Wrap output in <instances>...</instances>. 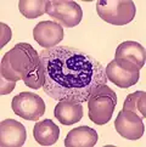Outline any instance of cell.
I'll use <instances>...</instances> for the list:
<instances>
[{"label": "cell", "mask_w": 146, "mask_h": 147, "mask_svg": "<svg viewBox=\"0 0 146 147\" xmlns=\"http://www.w3.org/2000/svg\"><path fill=\"white\" fill-rule=\"evenodd\" d=\"M39 55L45 74L43 89L56 101L87 102L91 94L107 84L102 65L82 50L57 45Z\"/></svg>", "instance_id": "cell-1"}, {"label": "cell", "mask_w": 146, "mask_h": 147, "mask_svg": "<svg viewBox=\"0 0 146 147\" xmlns=\"http://www.w3.org/2000/svg\"><path fill=\"white\" fill-rule=\"evenodd\" d=\"M89 119L97 125H105L112 119L117 106V95L108 85H102L88 98Z\"/></svg>", "instance_id": "cell-2"}, {"label": "cell", "mask_w": 146, "mask_h": 147, "mask_svg": "<svg viewBox=\"0 0 146 147\" xmlns=\"http://www.w3.org/2000/svg\"><path fill=\"white\" fill-rule=\"evenodd\" d=\"M135 5L132 0H99L96 12L105 22L112 26H124L135 17Z\"/></svg>", "instance_id": "cell-3"}, {"label": "cell", "mask_w": 146, "mask_h": 147, "mask_svg": "<svg viewBox=\"0 0 146 147\" xmlns=\"http://www.w3.org/2000/svg\"><path fill=\"white\" fill-rule=\"evenodd\" d=\"M3 59L9 63L14 72L23 78L40 63V55L30 44L18 43L4 55Z\"/></svg>", "instance_id": "cell-4"}, {"label": "cell", "mask_w": 146, "mask_h": 147, "mask_svg": "<svg viewBox=\"0 0 146 147\" xmlns=\"http://www.w3.org/2000/svg\"><path fill=\"white\" fill-rule=\"evenodd\" d=\"M46 13L61 27L72 28L80 23L83 10L72 0H48Z\"/></svg>", "instance_id": "cell-5"}, {"label": "cell", "mask_w": 146, "mask_h": 147, "mask_svg": "<svg viewBox=\"0 0 146 147\" xmlns=\"http://www.w3.org/2000/svg\"><path fill=\"white\" fill-rule=\"evenodd\" d=\"M11 108L15 114L26 120H38L45 113V102L39 95L29 91L20 92L12 98Z\"/></svg>", "instance_id": "cell-6"}, {"label": "cell", "mask_w": 146, "mask_h": 147, "mask_svg": "<svg viewBox=\"0 0 146 147\" xmlns=\"http://www.w3.org/2000/svg\"><path fill=\"white\" fill-rule=\"evenodd\" d=\"M114 129L124 139L139 140L145 133L144 119L134 112L121 111L114 120Z\"/></svg>", "instance_id": "cell-7"}, {"label": "cell", "mask_w": 146, "mask_h": 147, "mask_svg": "<svg viewBox=\"0 0 146 147\" xmlns=\"http://www.w3.org/2000/svg\"><path fill=\"white\" fill-rule=\"evenodd\" d=\"M64 27L54 21H41L33 29V38L41 48L50 49L64 40Z\"/></svg>", "instance_id": "cell-8"}, {"label": "cell", "mask_w": 146, "mask_h": 147, "mask_svg": "<svg viewBox=\"0 0 146 147\" xmlns=\"http://www.w3.org/2000/svg\"><path fill=\"white\" fill-rule=\"evenodd\" d=\"M27 139V130L22 123L15 119H5L0 123V146L21 147Z\"/></svg>", "instance_id": "cell-9"}, {"label": "cell", "mask_w": 146, "mask_h": 147, "mask_svg": "<svg viewBox=\"0 0 146 147\" xmlns=\"http://www.w3.org/2000/svg\"><path fill=\"white\" fill-rule=\"evenodd\" d=\"M114 59L128 61L130 63L135 65L139 69H141L145 66L146 51L144 46L137 41H123L116 49Z\"/></svg>", "instance_id": "cell-10"}, {"label": "cell", "mask_w": 146, "mask_h": 147, "mask_svg": "<svg viewBox=\"0 0 146 147\" xmlns=\"http://www.w3.org/2000/svg\"><path fill=\"white\" fill-rule=\"evenodd\" d=\"M107 80L112 82L118 88L127 89L135 85L140 78V72H130L119 67L114 60H112L105 68Z\"/></svg>", "instance_id": "cell-11"}, {"label": "cell", "mask_w": 146, "mask_h": 147, "mask_svg": "<svg viewBox=\"0 0 146 147\" xmlns=\"http://www.w3.org/2000/svg\"><path fill=\"white\" fill-rule=\"evenodd\" d=\"M99 140L95 129L87 125L71 130L65 139L66 147H94Z\"/></svg>", "instance_id": "cell-12"}, {"label": "cell", "mask_w": 146, "mask_h": 147, "mask_svg": "<svg viewBox=\"0 0 146 147\" xmlns=\"http://www.w3.org/2000/svg\"><path fill=\"white\" fill-rule=\"evenodd\" d=\"M55 118L64 125H72L83 118V103L73 101H59L55 107Z\"/></svg>", "instance_id": "cell-13"}, {"label": "cell", "mask_w": 146, "mask_h": 147, "mask_svg": "<svg viewBox=\"0 0 146 147\" xmlns=\"http://www.w3.org/2000/svg\"><path fill=\"white\" fill-rule=\"evenodd\" d=\"M33 136L40 146H53L60 136V128L51 119H44L34 124Z\"/></svg>", "instance_id": "cell-14"}, {"label": "cell", "mask_w": 146, "mask_h": 147, "mask_svg": "<svg viewBox=\"0 0 146 147\" xmlns=\"http://www.w3.org/2000/svg\"><path fill=\"white\" fill-rule=\"evenodd\" d=\"M122 111L134 112L144 119L146 117V92L135 91L129 94L123 103Z\"/></svg>", "instance_id": "cell-15"}, {"label": "cell", "mask_w": 146, "mask_h": 147, "mask_svg": "<svg viewBox=\"0 0 146 147\" xmlns=\"http://www.w3.org/2000/svg\"><path fill=\"white\" fill-rule=\"evenodd\" d=\"M46 3L48 0H21L18 9L26 18H36L46 12Z\"/></svg>", "instance_id": "cell-16"}, {"label": "cell", "mask_w": 146, "mask_h": 147, "mask_svg": "<svg viewBox=\"0 0 146 147\" xmlns=\"http://www.w3.org/2000/svg\"><path fill=\"white\" fill-rule=\"evenodd\" d=\"M41 61V60H40ZM24 84L30 89H40L43 88L44 82H45V74H44V67L43 63H40L36 66L34 69H32L27 76L23 78Z\"/></svg>", "instance_id": "cell-17"}, {"label": "cell", "mask_w": 146, "mask_h": 147, "mask_svg": "<svg viewBox=\"0 0 146 147\" xmlns=\"http://www.w3.org/2000/svg\"><path fill=\"white\" fill-rule=\"evenodd\" d=\"M0 77H3L7 80H11V82L22 80V78H21L16 72H14V69L9 66V63L4 59L1 60V65H0Z\"/></svg>", "instance_id": "cell-18"}, {"label": "cell", "mask_w": 146, "mask_h": 147, "mask_svg": "<svg viewBox=\"0 0 146 147\" xmlns=\"http://www.w3.org/2000/svg\"><path fill=\"white\" fill-rule=\"evenodd\" d=\"M0 30H1V33H0V49H3L10 41V39H11L12 32H11V29H10L9 26L3 23V22L0 23Z\"/></svg>", "instance_id": "cell-19"}, {"label": "cell", "mask_w": 146, "mask_h": 147, "mask_svg": "<svg viewBox=\"0 0 146 147\" xmlns=\"http://www.w3.org/2000/svg\"><path fill=\"white\" fill-rule=\"evenodd\" d=\"M16 83L17 82H11L0 77V95H9L16 88Z\"/></svg>", "instance_id": "cell-20"}, {"label": "cell", "mask_w": 146, "mask_h": 147, "mask_svg": "<svg viewBox=\"0 0 146 147\" xmlns=\"http://www.w3.org/2000/svg\"><path fill=\"white\" fill-rule=\"evenodd\" d=\"M113 60L119 67H122L123 69H127V71H130V72H140V69L137 66L130 63V62H128V61H124V60H121V59H113Z\"/></svg>", "instance_id": "cell-21"}]
</instances>
